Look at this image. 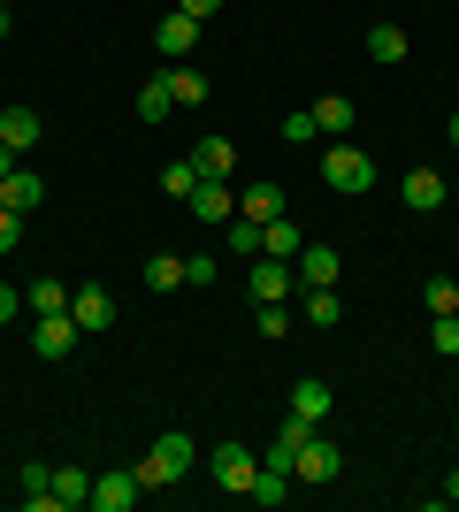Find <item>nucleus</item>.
Segmentation results:
<instances>
[{
  "label": "nucleus",
  "instance_id": "obj_1",
  "mask_svg": "<svg viewBox=\"0 0 459 512\" xmlns=\"http://www.w3.org/2000/svg\"><path fill=\"white\" fill-rule=\"evenodd\" d=\"M192 436H184V428H161V436H153V451L146 459H138V482H146V490H176V482H184V474H192Z\"/></svg>",
  "mask_w": 459,
  "mask_h": 512
},
{
  "label": "nucleus",
  "instance_id": "obj_2",
  "mask_svg": "<svg viewBox=\"0 0 459 512\" xmlns=\"http://www.w3.org/2000/svg\"><path fill=\"white\" fill-rule=\"evenodd\" d=\"M322 184H329V192H352V199H360V192L375 184V161L352 146V138H329V146H322Z\"/></svg>",
  "mask_w": 459,
  "mask_h": 512
},
{
  "label": "nucleus",
  "instance_id": "obj_3",
  "mask_svg": "<svg viewBox=\"0 0 459 512\" xmlns=\"http://www.w3.org/2000/svg\"><path fill=\"white\" fill-rule=\"evenodd\" d=\"M207 474H215L222 490H253V474H261V451H245L238 436H230V444L207 451Z\"/></svg>",
  "mask_w": 459,
  "mask_h": 512
},
{
  "label": "nucleus",
  "instance_id": "obj_4",
  "mask_svg": "<svg viewBox=\"0 0 459 512\" xmlns=\"http://www.w3.org/2000/svg\"><path fill=\"white\" fill-rule=\"evenodd\" d=\"M337 474H345V451L314 428V436L299 444V459H291V482H337Z\"/></svg>",
  "mask_w": 459,
  "mask_h": 512
},
{
  "label": "nucleus",
  "instance_id": "obj_5",
  "mask_svg": "<svg viewBox=\"0 0 459 512\" xmlns=\"http://www.w3.org/2000/svg\"><path fill=\"white\" fill-rule=\"evenodd\" d=\"M153 46H161V62H184L199 46V16H184V8H169V16L153 23Z\"/></svg>",
  "mask_w": 459,
  "mask_h": 512
},
{
  "label": "nucleus",
  "instance_id": "obj_6",
  "mask_svg": "<svg viewBox=\"0 0 459 512\" xmlns=\"http://www.w3.org/2000/svg\"><path fill=\"white\" fill-rule=\"evenodd\" d=\"M77 337H85V329H77L69 314H39V329H31V352H39V360H69V352H77Z\"/></svg>",
  "mask_w": 459,
  "mask_h": 512
},
{
  "label": "nucleus",
  "instance_id": "obj_7",
  "mask_svg": "<svg viewBox=\"0 0 459 512\" xmlns=\"http://www.w3.org/2000/svg\"><path fill=\"white\" fill-rule=\"evenodd\" d=\"M138 497H146V482H138V474H92V497H85V505H92V512H131Z\"/></svg>",
  "mask_w": 459,
  "mask_h": 512
},
{
  "label": "nucleus",
  "instance_id": "obj_8",
  "mask_svg": "<svg viewBox=\"0 0 459 512\" xmlns=\"http://www.w3.org/2000/svg\"><path fill=\"white\" fill-rule=\"evenodd\" d=\"M245 291L253 299H291V260H268V253H253V268H245Z\"/></svg>",
  "mask_w": 459,
  "mask_h": 512
},
{
  "label": "nucleus",
  "instance_id": "obj_9",
  "mask_svg": "<svg viewBox=\"0 0 459 512\" xmlns=\"http://www.w3.org/2000/svg\"><path fill=\"white\" fill-rule=\"evenodd\" d=\"M192 169H199V184H230L238 146H230V138H199V146H192Z\"/></svg>",
  "mask_w": 459,
  "mask_h": 512
},
{
  "label": "nucleus",
  "instance_id": "obj_10",
  "mask_svg": "<svg viewBox=\"0 0 459 512\" xmlns=\"http://www.w3.org/2000/svg\"><path fill=\"white\" fill-rule=\"evenodd\" d=\"M184 207H192V222H207V230H222V222L238 214V192H230V184H199V192L184 199Z\"/></svg>",
  "mask_w": 459,
  "mask_h": 512
},
{
  "label": "nucleus",
  "instance_id": "obj_11",
  "mask_svg": "<svg viewBox=\"0 0 459 512\" xmlns=\"http://www.w3.org/2000/svg\"><path fill=\"white\" fill-rule=\"evenodd\" d=\"M69 321L92 337V329H108V321H115V299L100 291V283H85V291H69Z\"/></svg>",
  "mask_w": 459,
  "mask_h": 512
},
{
  "label": "nucleus",
  "instance_id": "obj_12",
  "mask_svg": "<svg viewBox=\"0 0 459 512\" xmlns=\"http://www.w3.org/2000/svg\"><path fill=\"white\" fill-rule=\"evenodd\" d=\"M329 406H337V390H329L322 375H299V383H291V413H299V421L322 428V421H329Z\"/></svg>",
  "mask_w": 459,
  "mask_h": 512
},
{
  "label": "nucleus",
  "instance_id": "obj_13",
  "mask_svg": "<svg viewBox=\"0 0 459 512\" xmlns=\"http://www.w3.org/2000/svg\"><path fill=\"white\" fill-rule=\"evenodd\" d=\"M444 192H452V184H444L437 169H406V184H398V199H406L414 214H437V207H444Z\"/></svg>",
  "mask_w": 459,
  "mask_h": 512
},
{
  "label": "nucleus",
  "instance_id": "obj_14",
  "mask_svg": "<svg viewBox=\"0 0 459 512\" xmlns=\"http://www.w3.org/2000/svg\"><path fill=\"white\" fill-rule=\"evenodd\" d=\"M291 268H299L306 291H322V283H337V268H345V260L329 253V245H299V260H291Z\"/></svg>",
  "mask_w": 459,
  "mask_h": 512
},
{
  "label": "nucleus",
  "instance_id": "obj_15",
  "mask_svg": "<svg viewBox=\"0 0 459 512\" xmlns=\"http://www.w3.org/2000/svg\"><path fill=\"white\" fill-rule=\"evenodd\" d=\"M39 199H46V176H31V169L0 176V207H8V214H31Z\"/></svg>",
  "mask_w": 459,
  "mask_h": 512
},
{
  "label": "nucleus",
  "instance_id": "obj_16",
  "mask_svg": "<svg viewBox=\"0 0 459 512\" xmlns=\"http://www.w3.org/2000/svg\"><path fill=\"white\" fill-rule=\"evenodd\" d=\"M306 436H314V421H299V413H291V421L276 428V444L261 451V467H284V474H291V459H299V444H306Z\"/></svg>",
  "mask_w": 459,
  "mask_h": 512
},
{
  "label": "nucleus",
  "instance_id": "obj_17",
  "mask_svg": "<svg viewBox=\"0 0 459 512\" xmlns=\"http://www.w3.org/2000/svg\"><path fill=\"white\" fill-rule=\"evenodd\" d=\"M299 245H306V237H299V222H291V214L261 222V253H268V260H299Z\"/></svg>",
  "mask_w": 459,
  "mask_h": 512
},
{
  "label": "nucleus",
  "instance_id": "obj_18",
  "mask_svg": "<svg viewBox=\"0 0 459 512\" xmlns=\"http://www.w3.org/2000/svg\"><path fill=\"white\" fill-rule=\"evenodd\" d=\"M314 130H322V138H352V100H345V92L314 100Z\"/></svg>",
  "mask_w": 459,
  "mask_h": 512
},
{
  "label": "nucleus",
  "instance_id": "obj_19",
  "mask_svg": "<svg viewBox=\"0 0 459 512\" xmlns=\"http://www.w3.org/2000/svg\"><path fill=\"white\" fill-rule=\"evenodd\" d=\"M238 214H245V222H276V214H284V192H276V184H245Z\"/></svg>",
  "mask_w": 459,
  "mask_h": 512
},
{
  "label": "nucleus",
  "instance_id": "obj_20",
  "mask_svg": "<svg viewBox=\"0 0 459 512\" xmlns=\"http://www.w3.org/2000/svg\"><path fill=\"white\" fill-rule=\"evenodd\" d=\"M39 115H31V107H8V115H0V138H8V146H16V153H31V146H39Z\"/></svg>",
  "mask_w": 459,
  "mask_h": 512
},
{
  "label": "nucleus",
  "instance_id": "obj_21",
  "mask_svg": "<svg viewBox=\"0 0 459 512\" xmlns=\"http://www.w3.org/2000/svg\"><path fill=\"white\" fill-rule=\"evenodd\" d=\"M23 306H31V314H69V283L39 276V283H31V291H23Z\"/></svg>",
  "mask_w": 459,
  "mask_h": 512
},
{
  "label": "nucleus",
  "instance_id": "obj_22",
  "mask_svg": "<svg viewBox=\"0 0 459 512\" xmlns=\"http://www.w3.org/2000/svg\"><path fill=\"white\" fill-rule=\"evenodd\" d=\"M306 321H322V329H337V321H345V299H337V283L306 291Z\"/></svg>",
  "mask_w": 459,
  "mask_h": 512
},
{
  "label": "nucleus",
  "instance_id": "obj_23",
  "mask_svg": "<svg viewBox=\"0 0 459 512\" xmlns=\"http://www.w3.org/2000/svg\"><path fill=\"white\" fill-rule=\"evenodd\" d=\"M161 77H169V100L176 107H199V100H207V77H199V69H161Z\"/></svg>",
  "mask_w": 459,
  "mask_h": 512
},
{
  "label": "nucleus",
  "instance_id": "obj_24",
  "mask_svg": "<svg viewBox=\"0 0 459 512\" xmlns=\"http://www.w3.org/2000/svg\"><path fill=\"white\" fill-rule=\"evenodd\" d=\"M92 497V474L85 467H54V505H85Z\"/></svg>",
  "mask_w": 459,
  "mask_h": 512
},
{
  "label": "nucleus",
  "instance_id": "obj_25",
  "mask_svg": "<svg viewBox=\"0 0 459 512\" xmlns=\"http://www.w3.org/2000/svg\"><path fill=\"white\" fill-rule=\"evenodd\" d=\"M245 497H253V505H284V497H291V474H284V467H261Z\"/></svg>",
  "mask_w": 459,
  "mask_h": 512
},
{
  "label": "nucleus",
  "instance_id": "obj_26",
  "mask_svg": "<svg viewBox=\"0 0 459 512\" xmlns=\"http://www.w3.org/2000/svg\"><path fill=\"white\" fill-rule=\"evenodd\" d=\"M368 54H375V62H406V31H398V23H375V31H368Z\"/></svg>",
  "mask_w": 459,
  "mask_h": 512
},
{
  "label": "nucleus",
  "instance_id": "obj_27",
  "mask_svg": "<svg viewBox=\"0 0 459 512\" xmlns=\"http://www.w3.org/2000/svg\"><path fill=\"white\" fill-rule=\"evenodd\" d=\"M169 77H153V85H138V123H161V115H169Z\"/></svg>",
  "mask_w": 459,
  "mask_h": 512
},
{
  "label": "nucleus",
  "instance_id": "obj_28",
  "mask_svg": "<svg viewBox=\"0 0 459 512\" xmlns=\"http://www.w3.org/2000/svg\"><path fill=\"white\" fill-rule=\"evenodd\" d=\"M161 192H169V199H192V192H199V169H192V153L161 169Z\"/></svg>",
  "mask_w": 459,
  "mask_h": 512
},
{
  "label": "nucleus",
  "instance_id": "obj_29",
  "mask_svg": "<svg viewBox=\"0 0 459 512\" xmlns=\"http://www.w3.org/2000/svg\"><path fill=\"white\" fill-rule=\"evenodd\" d=\"M421 306H429V314H459V283L452 276H429V283H421Z\"/></svg>",
  "mask_w": 459,
  "mask_h": 512
},
{
  "label": "nucleus",
  "instance_id": "obj_30",
  "mask_svg": "<svg viewBox=\"0 0 459 512\" xmlns=\"http://www.w3.org/2000/svg\"><path fill=\"white\" fill-rule=\"evenodd\" d=\"M176 283H184V260H176V253L146 260V291H176Z\"/></svg>",
  "mask_w": 459,
  "mask_h": 512
},
{
  "label": "nucleus",
  "instance_id": "obj_31",
  "mask_svg": "<svg viewBox=\"0 0 459 512\" xmlns=\"http://www.w3.org/2000/svg\"><path fill=\"white\" fill-rule=\"evenodd\" d=\"M284 146H314V138H322V130H314V107H299V115H284Z\"/></svg>",
  "mask_w": 459,
  "mask_h": 512
},
{
  "label": "nucleus",
  "instance_id": "obj_32",
  "mask_svg": "<svg viewBox=\"0 0 459 512\" xmlns=\"http://www.w3.org/2000/svg\"><path fill=\"white\" fill-rule=\"evenodd\" d=\"M429 344H437L444 360H459V314H437V329H429Z\"/></svg>",
  "mask_w": 459,
  "mask_h": 512
},
{
  "label": "nucleus",
  "instance_id": "obj_33",
  "mask_svg": "<svg viewBox=\"0 0 459 512\" xmlns=\"http://www.w3.org/2000/svg\"><path fill=\"white\" fill-rule=\"evenodd\" d=\"M253 321H261V337H284V329H291V314H284V299H268V306H261V314H253Z\"/></svg>",
  "mask_w": 459,
  "mask_h": 512
},
{
  "label": "nucleus",
  "instance_id": "obj_34",
  "mask_svg": "<svg viewBox=\"0 0 459 512\" xmlns=\"http://www.w3.org/2000/svg\"><path fill=\"white\" fill-rule=\"evenodd\" d=\"M16 237H23V214L0 207V253H16Z\"/></svg>",
  "mask_w": 459,
  "mask_h": 512
},
{
  "label": "nucleus",
  "instance_id": "obj_35",
  "mask_svg": "<svg viewBox=\"0 0 459 512\" xmlns=\"http://www.w3.org/2000/svg\"><path fill=\"white\" fill-rule=\"evenodd\" d=\"M16 314H23V291H16V283H0V329H8Z\"/></svg>",
  "mask_w": 459,
  "mask_h": 512
},
{
  "label": "nucleus",
  "instance_id": "obj_36",
  "mask_svg": "<svg viewBox=\"0 0 459 512\" xmlns=\"http://www.w3.org/2000/svg\"><path fill=\"white\" fill-rule=\"evenodd\" d=\"M176 8H184V16H199V23H207V16H215V8H222V0H176Z\"/></svg>",
  "mask_w": 459,
  "mask_h": 512
},
{
  "label": "nucleus",
  "instance_id": "obj_37",
  "mask_svg": "<svg viewBox=\"0 0 459 512\" xmlns=\"http://www.w3.org/2000/svg\"><path fill=\"white\" fill-rule=\"evenodd\" d=\"M16 169H23V153L8 146V138H0V176H16Z\"/></svg>",
  "mask_w": 459,
  "mask_h": 512
},
{
  "label": "nucleus",
  "instance_id": "obj_38",
  "mask_svg": "<svg viewBox=\"0 0 459 512\" xmlns=\"http://www.w3.org/2000/svg\"><path fill=\"white\" fill-rule=\"evenodd\" d=\"M444 138H452V146H459V115H452V123H444Z\"/></svg>",
  "mask_w": 459,
  "mask_h": 512
},
{
  "label": "nucleus",
  "instance_id": "obj_39",
  "mask_svg": "<svg viewBox=\"0 0 459 512\" xmlns=\"http://www.w3.org/2000/svg\"><path fill=\"white\" fill-rule=\"evenodd\" d=\"M0 39H8V8H0Z\"/></svg>",
  "mask_w": 459,
  "mask_h": 512
},
{
  "label": "nucleus",
  "instance_id": "obj_40",
  "mask_svg": "<svg viewBox=\"0 0 459 512\" xmlns=\"http://www.w3.org/2000/svg\"><path fill=\"white\" fill-rule=\"evenodd\" d=\"M0 8H8V0H0Z\"/></svg>",
  "mask_w": 459,
  "mask_h": 512
}]
</instances>
